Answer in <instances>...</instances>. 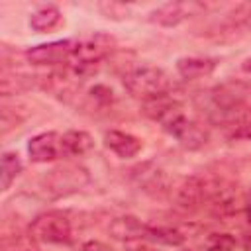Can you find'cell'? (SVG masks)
<instances>
[{
	"instance_id": "2e32d148",
	"label": "cell",
	"mask_w": 251,
	"mask_h": 251,
	"mask_svg": "<svg viewBox=\"0 0 251 251\" xmlns=\"http://www.w3.org/2000/svg\"><path fill=\"white\" fill-rule=\"evenodd\" d=\"M98 10L102 12V16L112 18V20H124L129 16V10L124 2H116V0H104L98 2Z\"/></svg>"
},
{
	"instance_id": "ffe728a7",
	"label": "cell",
	"mask_w": 251,
	"mask_h": 251,
	"mask_svg": "<svg viewBox=\"0 0 251 251\" xmlns=\"http://www.w3.org/2000/svg\"><path fill=\"white\" fill-rule=\"evenodd\" d=\"M243 71H247V73H251V59H247V61H243Z\"/></svg>"
},
{
	"instance_id": "5b68a950",
	"label": "cell",
	"mask_w": 251,
	"mask_h": 251,
	"mask_svg": "<svg viewBox=\"0 0 251 251\" xmlns=\"http://www.w3.org/2000/svg\"><path fill=\"white\" fill-rule=\"evenodd\" d=\"M75 39H55L49 43L33 45L25 51V59L31 65H61L73 59Z\"/></svg>"
},
{
	"instance_id": "9c48e42d",
	"label": "cell",
	"mask_w": 251,
	"mask_h": 251,
	"mask_svg": "<svg viewBox=\"0 0 251 251\" xmlns=\"http://www.w3.org/2000/svg\"><path fill=\"white\" fill-rule=\"evenodd\" d=\"M218 67V59L214 57H180L176 61V73L186 80H196L210 76Z\"/></svg>"
},
{
	"instance_id": "5bb4252c",
	"label": "cell",
	"mask_w": 251,
	"mask_h": 251,
	"mask_svg": "<svg viewBox=\"0 0 251 251\" xmlns=\"http://www.w3.org/2000/svg\"><path fill=\"white\" fill-rule=\"evenodd\" d=\"M22 159L16 151H6L2 153V161H0V188L6 192L12 182L18 178V175L22 173Z\"/></svg>"
},
{
	"instance_id": "d6986e66",
	"label": "cell",
	"mask_w": 251,
	"mask_h": 251,
	"mask_svg": "<svg viewBox=\"0 0 251 251\" xmlns=\"http://www.w3.org/2000/svg\"><path fill=\"white\" fill-rule=\"evenodd\" d=\"M243 251H251V235H247L243 239Z\"/></svg>"
},
{
	"instance_id": "6da1fadb",
	"label": "cell",
	"mask_w": 251,
	"mask_h": 251,
	"mask_svg": "<svg viewBox=\"0 0 251 251\" xmlns=\"http://www.w3.org/2000/svg\"><path fill=\"white\" fill-rule=\"evenodd\" d=\"M122 82L131 96L141 98L143 102L165 96L173 88V80L169 73L153 65H139V67L126 71L122 76Z\"/></svg>"
},
{
	"instance_id": "7c38bea8",
	"label": "cell",
	"mask_w": 251,
	"mask_h": 251,
	"mask_svg": "<svg viewBox=\"0 0 251 251\" xmlns=\"http://www.w3.org/2000/svg\"><path fill=\"white\" fill-rule=\"evenodd\" d=\"M51 182L55 188H61V194H69V192L80 190V186L88 182V175L84 169H78V167L57 169L51 175Z\"/></svg>"
},
{
	"instance_id": "277c9868",
	"label": "cell",
	"mask_w": 251,
	"mask_h": 251,
	"mask_svg": "<svg viewBox=\"0 0 251 251\" xmlns=\"http://www.w3.org/2000/svg\"><path fill=\"white\" fill-rule=\"evenodd\" d=\"M161 127H163L169 135H173L182 147L192 149V151L204 147L206 141H208L206 129H204L200 124H196L194 120L186 118L184 112L175 114V116L169 118L165 124H161Z\"/></svg>"
},
{
	"instance_id": "ba28073f",
	"label": "cell",
	"mask_w": 251,
	"mask_h": 251,
	"mask_svg": "<svg viewBox=\"0 0 251 251\" xmlns=\"http://www.w3.org/2000/svg\"><path fill=\"white\" fill-rule=\"evenodd\" d=\"M104 145L112 153H116L120 159H131V157L139 155V151L143 149V143L139 137H135L133 133H127V131H120V129L106 131Z\"/></svg>"
},
{
	"instance_id": "30bf717a",
	"label": "cell",
	"mask_w": 251,
	"mask_h": 251,
	"mask_svg": "<svg viewBox=\"0 0 251 251\" xmlns=\"http://www.w3.org/2000/svg\"><path fill=\"white\" fill-rule=\"evenodd\" d=\"M110 235L118 241H141L147 235V226L135 216H120L110 224Z\"/></svg>"
},
{
	"instance_id": "ac0fdd59",
	"label": "cell",
	"mask_w": 251,
	"mask_h": 251,
	"mask_svg": "<svg viewBox=\"0 0 251 251\" xmlns=\"http://www.w3.org/2000/svg\"><path fill=\"white\" fill-rule=\"evenodd\" d=\"M80 251H110V247L106 243H102V241H94L92 239V241H84Z\"/></svg>"
},
{
	"instance_id": "e0dca14e",
	"label": "cell",
	"mask_w": 251,
	"mask_h": 251,
	"mask_svg": "<svg viewBox=\"0 0 251 251\" xmlns=\"http://www.w3.org/2000/svg\"><path fill=\"white\" fill-rule=\"evenodd\" d=\"M208 251H235V237L229 233H214L208 239Z\"/></svg>"
},
{
	"instance_id": "8fae6325",
	"label": "cell",
	"mask_w": 251,
	"mask_h": 251,
	"mask_svg": "<svg viewBox=\"0 0 251 251\" xmlns=\"http://www.w3.org/2000/svg\"><path fill=\"white\" fill-rule=\"evenodd\" d=\"M61 149H63V157H84L92 153L94 139L88 131L69 129L61 135Z\"/></svg>"
},
{
	"instance_id": "9a60e30c",
	"label": "cell",
	"mask_w": 251,
	"mask_h": 251,
	"mask_svg": "<svg viewBox=\"0 0 251 251\" xmlns=\"http://www.w3.org/2000/svg\"><path fill=\"white\" fill-rule=\"evenodd\" d=\"M145 241L161 243L167 247H178L184 243V235L175 227H151V226H147Z\"/></svg>"
},
{
	"instance_id": "52a82bcc",
	"label": "cell",
	"mask_w": 251,
	"mask_h": 251,
	"mask_svg": "<svg viewBox=\"0 0 251 251\" xmlns=\"http://www.w3.org/2000/svg\"><path fill=\"white\" fill-rule=\"evenodd\" d=\"M27 155L33 163H51L63 157L61 149V133L57 131H43L33 135L27 141Z\"/></svg>"
},
{
	"instance_id": "4fadbf2b",
	"label": "cell",
	"mask_w": 251,
	"mask_h": 251,
	"mask_svg": "<svg viewBox=\"0 0 251 251\" xmlns=\"http://www.w3.org/2000/svg\"><path fill=\"white\" fill-rule=\"evenodd\" d=\"M61 22H63V14L53 4L41 6L35 12H31V16H29V27L33 31H37V33L53 31V29H57L61 25Z\"/></svg>"
},
{
	"instance_id": "3957f363",
	"label": "cell",
	"mask_w": 251,
	"mask_h": 251,
	"mask_svg": "<svg viewBox=\"0 0 251 251\" xmlns=\"http://www.w3.org/2000/svg\"><path fill=\"white\" fill-rule=\"evenodd\" d=\"M114 47V37L102 31H94L88 35H82L75 39V53H73V63L76 71H84L86 67L96 65L102 61Z\"/></svg>"
},
{
	"instance_id": "8992f818",
	"label": "cell",
	"mask_w": 251,
	"mask_h": 251,
	"mask_svg": "<svg viewBox=\"0 0 251 251\" xmlns=\"http://www.w3.org/2000/svg\"><path fill=\"white\" fill-rule=\"evenodd\" d=\"M200 10H204V4L200 2H167L161 4L159 8H155L149 14V22L163 25V27H175L178 24H182L184 20H188L190 16H196Z\"/></svg>"
},
{
	"instance_id": "7a4b0ae2",
	"label": "cell",
	"mask_w": 251,
	"mask_h": 251,
	"mask_svg": "<svg viewBox=\"0 0 251 251\" xmlns=\"http://www.w3.org/2000/svg\"><path fill=\"white\" fill-rule=\"evenodd\" d=\"M29 235L43 245H67L73 241V222L65 212H43L29 224Z\"/></svg>"
},
{
	"instance_id": "44dd1931",
	"label": "cell",
	"mask_w": 251,
	"mask_h": 251,
	"mask_svg": "<svg viewBox=\"0 0 251 251\" xmlns=\"http://www.w3.org/2000/svg\"><path fill=\"white\" fill-rule=\"evenodd\" d=\"M247 218H249V224H251V200H249V204H247Z\"/></svg>"
}]
</instances>
